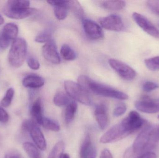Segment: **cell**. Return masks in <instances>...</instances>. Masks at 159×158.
<instances>
[{"mask_svg": "<svg viewBox=\"0 0 159 158\" xmlns=\"http://www.w3.org/2000/svg\"><path fill=\"white\" fill-rule=\"evenodd\" d=\"M108 62L111 67L123 79L132 81L136 77V72L135 70L122 61L111 58Z\"/></svg>", "mask_w": 159, "mask_h": 158, "instance_id": "obj_6", "label": "cell"}, {"mask_svg": "<svg viewBox=\"0 0 159 158\" xmlns=\"http://www.w3.org/2000/svg\"><path fill=\"white\" fill-rule=\"evenodd\" d=\"M159 142V126L147 125L137 135L131 147L136 157L150 152Z\"/></svg>", "mask_w": 159, "mask_h": 158, "instance_id": "obj_1", "label": "cell"}, {"mask_svg": "<svg viewBox=\"0 0 159 158\" xmlns=\"http://www.w3.org/2000/svg\"><path fill=\"white\" fill-rule=\"evenodd\" d=\"M132 17L135 23L144 31L154 38L159 39L158 29L146 17L136 12L133 14Z\"/></svg>", "mask_w": 159, "mask_h": 158, "instance_id": "obj_8", "label": "cell"}, {"mask_svg": "<svg viewBox=\"0 0 159 158\" xmlns=\"http://www.w3.org/2000/svg\"><path fill=\"white\" fill-rule=\"evenodd\" d=\"M147 121L143 119L138 112L133 110L120 123L129 135L141 130L147 124Z\"/></svg>", "mask_w": 159, "mask_h": 158, "instance_id": "obj_5", "label": "cell"}, {"mask_svg": "<svg viewBox=\"0 0 159 158\" xmlns=\"http://www.w3.org/2000/svg\"><path fill=\"white\" fill-rule=\"evenodd\" d=\"M99 22L103 28L108 30L121 31L124 28L122 19L117 15H111L102 18Z\"/></svg>", "mask_w": 159, "mask_h": 158, "instance_id": "obj_9", "label": "cell"}, {"mask_svg": "<svg viewBox=\"0 0 159 158\" xmlns=\"http://www.w3.org/2000/svg\"><path fill=\"white\" fill-rule=\"evenodd\" d=\"M41 125L45 129L52 131L58 132L60 130V126L58 123L49 118L44 117Z\"/></svg>", "mask_w": 159, "mask_h": 158, "instance_id": "obj_27", "label": "cell"}, {"mask_svg": "<svg viewBox=\"0 0 159 158\" xmlns=\"http://www.w3.org/2000/svg\"><path fill=\"white\" fill-rule=\"evenodd\" d=\"M102 7L111 11L122 10L126 6V2L123 1H106L101 3Z\"/></svg>", "mask_w": 159, "mask_h": 158, "instance_id": "obj_20", "label": "cell"}, {"mask_svg": "<svg viewBox=\"0 0 159 158\" xmlns=\"http://www.w3.org/2000/svg\"><path fill=\"white\" fill-rule=\"evenodd\" d=\"M95 119L102 130L107 126L108 122L107 108L106 105L101 103L96 106L94 110Z\"/></svg>", "mask_w": 159, "mask_h": 158, "instance_id": "obj_15", "label": "cell"}, {"mask_svg": "<svg viewBox=\"0 0 159 158\" xmlns=\"http://www.w3.org/2000/svg\"><path fill=\"white\" fill-rule=\"evenodd\" d=\"M77 110V105L75 102H71L67 105L64 112V121L67 124L72 122L75 117Z\"/></svg>", "mask_w": 159, "mask_h": 158, "instance_id": "obj_21", "label": "cell"}, {"mask_svg": "<svg viewBox=\"0 0 159 158\" xmlns=\"http://www.w3.org/2000/svg\"><path fill=\"white\" fill-rule=\"evenodd\" d=\"M9 115L6 111L0 107V122L6 123L9 120Z\"/></svg>", "mask_w": 159, "mask_h": 158, "instance_id": "obj_38", "label": "cell"}, {"mask_svg": "<svg viewBox=\"0 0 159 158\" xmlns=\"http://www.w3.org/2000/svg\"><path fill=\"white\" fill-rule=\"evenodd\" d=\"M51 31L49 30H46L35 37V41L38 43H47L51 40Z\"/></svg>", "mask_w": 159, "mask_h": 158, "instance_id": "obj_32", "label": "cell"}, {"mask_svg": "<svg viewBox=\"0 0 159 158\" xmlns=\"http://www.w3.org/2000/svg\"><path fill=\"white\" fill-rule=\"evenodd\" d=\"M68 7L76 16V17L80 19H84V10L82 6L77 1H68Z\"/></svg>", "mask_w": 159, "mask_h": 158, "instance_id": "obj_23", "label": "cell"}, {"mask_svg": "<svg viewBox=\"0 0 159 158\" xmlns=\"http://www.w3.org/2000/svg\"><path fill=\"white\" fill-rule=\"evenodd\" d=\"M70 97L67 94L63 92H58L54 96L53 102L57 106H63L69 105L71 102Z\"/></svg>", "mask_w": 159, "mask_h": 158, "instance_id": "obj_22", "label": "cell"}, {"mask_svg": "<svg viewBox=\"0 0 159 158\" xmlns=\"http://www.w3.org/2000/svg\"><path fill=\"white\" fill-rule=\"evenodd\" d=\"M61 53L62 58L67 61H73L76 58L74 50L67 44H64L61 46Z\"/></svg>", "mask_w": 159, "mask_h": 158, "instance_id": "obj_25", "label": "cell"}, {"mask_svg": "<svg viewBox=\"0 0 159 158\" xmlns=\"http://www.w3.org/2000/svg\"><path fill=\"white\" fill-rule=\"evenodd\" d=\"M64 88L67 94L73 99L86 105H89L91 104V100L89 92L78 83L72 81H66L64 82Z\"/></svg>", "mask_w": 159, "mask_h": 158, "instance_id": "obj_4", "label": "cell"}, {"mask_svg": "<svg viewBox=\"0 0 159 158\" xmlns=\"http://www.w3.org/2000/svg\"><path fill=\"white\" fill-rule=\"evenodd\" d=\"M158 119L159 120V115L158 116Z\"/></svg>", "mask_w": 159, "mask_h": 158, "instance_id": "obj_45", "label": "cell"}, {"mask_svg": "<svg viewBox=\"0 0 159 158\" xmlns=\"http://www.w3.org/2000/svg\"><path fill=\"white\" fill-rule=\"evenodd\" d=\"M27 64L31 69L37 70L40 68V65L38 60L35 58L33 56L28 57L27 59Z\"/></svg>", "mask_w": 159, "mask_h": 158, "instance_id": "obj_36", "label": "cell"}, {"mask_svg": "<svg viewBox=\"0 0 159 158\" xmlns=\"http://www.w3.org/2000/svg\"><path fill=\"white\" fill-rule=\"evenodd\" d=\"M127 108L126 105L123 103L118 105L113 111L114 117H119L123 115L127 111Z\"/></svg>", "mask_w": 159, "mask_h": 158, "instance_id": "obj_34", "label": "cell"}, {"mask_svg": "<svg viewBox=\"0 0 159 158\" xmlns=\"http://www.w3.org/2000/svg\"><path fill=\"white\" fill-rule=\"evenodd\" d=\"M45 81L42 77L34 75H29L22 81L23 86L27 88H38L44 84Z\"/></svg>", "mask_w": 159, "mask_h": 158, "instance_id": "obj_19", "label": "cell"}, {"mask_svg": "<svg viewBox=\"0 0 159 158\" xmlns=\"http://www.w3.org/2000/svg\"><path fill=\"white\" fill-rule=\"evenodd\" d=\"M31 115L32 117V120L36 124L42 125L44 117L43 116V106L41 98H38L34 102L31 109Z\"/></svg>", "mask_w": 159, "mask_h": 158, "instance_id": "obj_17", "label": "cell"}, {"mask_svg": "<svg viewBox=\"0 0 159 158\" xmlns=\"http://www.w3.org/2000/svg\"><path fill=\"white\" fill-rule=\"evenodd\" d=\"M29 133L33 141L39 149L44 151L47 148V143L43 134L37 124H34Z\"/></svg>", "mask_w": 159, "mask_h": 158, "instance_id": "obj_16", "label": "cell"}, {"mask_svg": "<svg viewBox=\"0 0 159 158\" xmlns=\"http://www.w3.org/2000/svg\"><path fill=\"white\" fill-rule=\"evenodd\" d=\"M159 85L156 83L151 81H147L143 84V90L146 92H149L158 89Z\"/></svg>", "mask_w": 159, "mask_h": 158, "instance_id": "obj_35", "label": "cell"}, {"mask_svg": "<svg viewBox=\"0 0 159 158\" xmlns=\"http://www.w3.org/2000/svg\"><path fill=\"white\" fill-rule=\"evenodd\" d=\"M68 4V2L66 4L55 6L54 13L57 19L63 20L67 17L69 10Z\"/></svg>", "mask_w": 159, "mask_h": 158, "instance_id": "obj_28", "label": "cell"}, {"mask_svg": "<svg viewBox=\"0 0 159 158\" xmlns=\"http://www.w3.org/2000/svg\"><path fill=\"white\" fill-rule=\"evenodd\" d=\"M60 158H70V156L67 154H64L63 153L61 156Z\"/></svg>", "mask_w": 159, "mask_h": 158, "instance_id": "obj_43", "label": "cell"}, {"mask_svg": "<svg viewBox=\"0 0 159 158\" xmlns=\"http://www.w3.org/2000/svg\"><path fill=\"white\" fill-rule=\"evenodd\" d=\"M144 63L147 68L151 71L159 70V56L154 57L145 59Z\"/></svg>", "mask_w": 159, "mask_h": 158, "instance_id": "obj_30", "label": "cell"}, {"mask_svg": "<svg viewBox=\"0 0 159 158\" xmlns=\"http://www.w3.org/2000/svg\"><path fill=\"white\" fill-rule=\"evenodd\" d=\"M27 52V43L24 39L17 38L14 40L8 54L10 65L15 68L21 66L25 61Z\"/></svg>", "mask_w": 159, "mask_h": 158, "instance_id": "obj_2", "label": "cell"}, {"mask_svg": "<svg viewBox=\"0 0 159 158\" xmlns=\"http://www.w3.org/2000/svg\"><path fill=\"white\" fill-rule=\"evenodd\" d=\"M100 158H113L110 151L107 149H104L101 153Z\"/></svg>", "mask_w": 159, "mask_h": 158, "instance_id": "obj_41", "label": "cell"}, {"mask_svg": "<svg viewBox=\"0 0 159 158\" xmlns=\"http://www.w3.org/2000/svg\"><path fill=\"white\" fill-rule=\"evenodd\" d=\"M18 34V28L14 23H9L4 27L0 35L7 41L11 42V41L15 40Z\"/></svg>", "mask_w": 159, "mask_h": 158, "instance_id": "obj_18", "label": "cell"}, {"mask_svg": "<svg viewBox=\"0 0 159 158\" xmlns=\"http://www.w3.org/2000/svg\"><path fill=\"white\" fill-rule=\"evenodd\" d=\"M123 158H137L133 153L131 147L128 148L124 154Z\"/></svg>", "mask_w": 159, "mask_h": 158, "instance_id": "obj_42", "label": "cell"}, {"mask_svg": "<svg viewBox=\"0 0 159 158\" xmlns=\"http://www.w3.org/2000/svg\"><path fill=\"white\" fill-rule=\"evenodd\" d=\"M36 12L34 8H11L5 6L3 13L6 16L13 19H20L26 18L34 14Z\"/></svg>", "mask_w": 159, "mask_h": 158, "instance_id": "obj_13", "label": "cell"}, {"mask_svg": "<svg viewBox=\"0 0 159 158\" xmlns=\"http://www.w3.org/2000/svg\"><path fill=\"white\" fill-rule=\"evenodd\" d=\"M23 148L30 158H42L41 153L38 147L29 142L23 144Z\"/></svg>", "mask_w": 159, "mask_h": 158, "instance_id": "obj_24", "label": "cell"}, {"mask_svg": "<svg viewBox=\"0 0 159 158\" xmlns=\"http://www.w3.org/2000/svg\"><path fill=\"white\" fill-rule=\"evenodd\" d=\"M43 54L47 61L52 64L60 63L61 58L58 52L56 42L52 39L46 43L43 46Z\"/></svg>", "mask_w": 159, "mask_h": 158, "instance_id": "obj_10", "label": "cell"}, {"mask_svg": "<svg viewBox=\"0 0 159 158\" xmlns=\"http://www.w3.org/2000/svg\"><path fill=\"white\" fill-rule=\"evenodd\" d=\"M129 135L120 123L116 124L107 131L100 138V142L102 143H109L121 140Z\"/></svg>", "mask_w": 159, "mask_h": 158, "instance_id": "obj_7", "label": "cell"}, {"mask_svg": "<svg viewBox=\"0 0 159 158\" xmlns=\"http://www.w3.org/2000/svg\"><path fill=\"white\" fill-rule=\"evenodd\" d=\"M65 149V144L62 141L58 142L54 146L48 156V158H60L63 154Z\"/></svg>", "mask_w": 159, "mask_h": 158, "instance_id": "obj_26", "label": "cell"}, {"mask_svg": "<svg viewBox=\"0 0 159 158\" xmlns=\"http://www.w3.org/2000/svg\"><path fill=\"white\" fill-rule=\"evenodd\" d=\"M137 158H157V156L156 153L150 151L141 155Z\"/></svg>", "mask_w": 159, "mask_h": 158, "instance_id": "obj_40", "label": "cell"}, {"mask_svg": "<svg viewBox=\"0 0 159 158\" xmlns=\"http://www.w3.org/2000/svg\"><path fill=\"white\" fill-rule=\"evenodd\" d=\"M6 6L11 8H27L30 7V2L25 0H10L7 1Z\"/></svg>", "mask_w": 159, "mask_h": 158, "instance_id": "obj_29", "label": "cell"}, {"mask_svg": "<svg viewBox=\"0 0 159 158\" xmlns=\"http://www.w3.org/2000/svg\"><path fill=\"white\" fill-rule=\"evenodd\" d=\"M34 124H36L33 120H26L24 121L21 125V130L25 132H29L31 128Z\"/></svg>", "mask_w": 159, "mask_h": 158, "instance_id": "obj_37", "label": "cell"}, {"mask_svg": "<svg viewBox=\"0 0 159 158\" xmlns=\"http://www.w3.org/2000/svg\"><path fill=\"white\" fill-rule=\"evenodd\" d=\"M89 92L105 97L125 100L129 99V96L123 92L91 80L89 84Z\"/></svg>", "mask_w": 159, "mask_h": 158, "instance_id": "obj_3", "label": "cell"}, {"mask_svg": "<svg viewBox=\"0 0 159 158\" xmlns=\"http://www.w3.org/2000/svg\"><path fill=\"white\" fill-rule=\"evenodd\" d=\"M14 93H15V92L13 88H9L7 90L4 97L1 101V104L2 106L7 108L10 106L14 97Z\"/></svg>", "mask_w": 159, "mask_h": 158, "instance_id": "obj_31", "label": "cell"}, {"mask_svg": "<svg viewBox=\"0 0 159 158\" xmlns=\"http://www.w3.org/2000/svg\"><path fill=\"white\" fill-rule=\"evenodd\" d=\"M146 5L152 13L159 16V0L147 1Z\"/></svg>", "mask_w": 159, "mask_h": 158, "instance_id": "obj_33", "label": "cell"}, {"mask_svg": "<svg viewBox=\"0 0 159 158\" xmlns=\"http://www.w3.org/2000/svg\"><path fill=\"white\" fill-rule=\"evenodd\" d=\"M158 26H159V22H158Z\"/></svg>", "mask_w": 159, "mask_h": 158, "instance_id": "obj_46", "label": "cell"}, {"mask_svg": "<svg viewBox=\"0 0 159 158\" xmlns=\"http://www.w3.org/2000/svg\"><path fill=\"white\" fill-rule=\"evenodd\" d=\"M82 24L85 33L92 40H99L103 37L102 29L96 22L90 19H84Z\"/></svg>", "mask_w": 159, "mask_h": 158, "instance_id": "obj_12", "label": "cell"}, {"mask_svg": "<svg viewBox=\"0 0 159 158\" xmlns=\"http://www.w3.org/2000/svg\"><path fill=\"white\" fill-rule=\"evenodd\" d=\"M97 149L92 141L89 134L86 135L80 149V158H96Z\"/></svg>", "mask_w": 159, "mask_h": 158, "instance_id": "obj_14", "label": "cell"}, {"mask_svg": "<svg viewBox=\"0 0 159 158\" xmlns=\"http://www.w3.org/2000/svg\"><path fill=\"white\" fill-rule=\"evenodd\" d=\"M4 22V19L3 17L0 14V25H2V24H3Z\"/></svg>", "mask_w": 159, "mask_h": 158, "instance_id": "obj_44", "label": "cell"}, {"mask_svg": "<svg viewBox=\"0 0 159 158\" xmlns=\"http://www.w3.org/2000/svg\"><path fill=\"white\" fill-rule=\"evenodd\" d=\"M47 2L49 4L56 6L66 4L68 3V1H63V0H49Z\"/></svg>", "mask_w": 159, "mask_h": 158, "instance_id": "obj_39", "label": "cell"}, {"mask_svg": "<svg viewBox=\"0 0 159 158\" xmlns=\"http://www.w3.org/2000/svg\"><path fill=\"white\" fill-rule=\"evenodd\" d=\"M134 105L137 110L143 113L155 114L159 112V102L154 101L148 96H144L142 100L135 102Z\"/></svg>", "mask_w": 159, "mask_h": 158, "instance_id": "obj_11", "label": "cell"}]
</instances>
